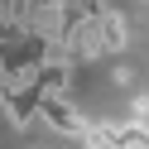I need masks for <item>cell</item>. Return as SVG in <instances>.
<instances>
[{
    "label": "cell",
    "mask_w": 149,
    "mask_h": 149,
    "mask_svg": "<svg viewBox=\"0 0 149 149\" xmlns=\"http://www.w3.org/2000/svg\"><path fill=\"white\" fill-rule=\"evenodd\" d=\"M39 120L53 130V135H63V139H91V135H96V130L87 125V116H82V111L72 106L68 96H43Z\"/></svg>",
    "instance_id": "6da1fadb"
},
{
    "label": "cell",
    "mask_w": 149,
    "mask_h": 149,
    "mask_svg": "<svg viewBox=\"0 0 149 149\" xmlns=\"http://www.w3.org/2000/svg\"><path fill=\"white\" fill-rule=\"evenodd\" d=\"M0 106H5V120H10L15 130H24V125H34V120H39L43 91L34 87V82H10V87L0 91Z\"/></svg>",
    "instance_id": "7a4b0ae2"
},
{
    "label": "cell",
    "mask_w": 149,
    "mask_h": 149,
    "mask_svg": "<svg viewBox=\"0 0 149 149\" xmlns=\"http://www.w3.org/2000/svg\"><path fill=\"white\" fill-rule=\"evenodd\" d=\"M29 82L43 91V96H68V87H72V58H48Z\"/></svg>",
    "instance_id": "3957f363"
},
{
    "label": "cell",
    "mask_w": 149,
    "mask_h": 149,
    "mask_svg": "<svg viewBox=\"0 0 149 149\" xmlns=\"http://www.w3.org/2000/svg\"><path fill=\"white\" fill-rule=\"evenodd\" d=\"M101 43H106V53H120L130 43V24H125L120 10H106V15H101Z\"/></svg>",
    "instance_id": "277c9868"
}]
</instances>
